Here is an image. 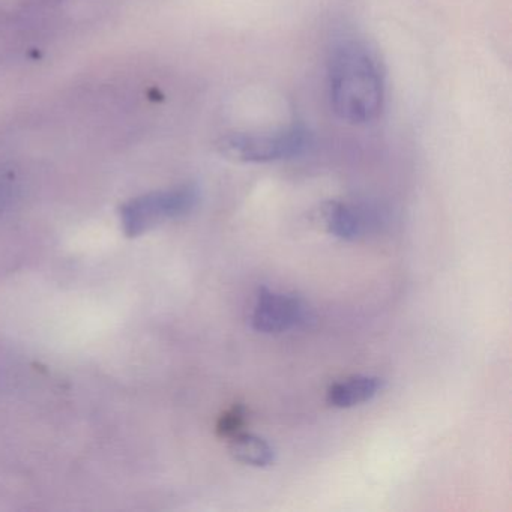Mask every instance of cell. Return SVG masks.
<instances>
[{"label": "cell", "mask_w": 512, "mask_h": 512, "mask_svg": "<svg viewBox=\"0 0 512 512\" xmlns=\"http://www.w3.org/2000/svg\"><path fill=\"white\" fill-rule=\"evenodd\" d=\"M329 98L335 115L349 124L379 118L385 82L373 53L358 41H346L332 52L328 67Z\"/></svg>", "instance_id": "6da1fadb"}, {"label": "cell", "mask_w": 512, "mask_h": 512, "mask_svg": "<svg viewBox=\"0 0 512 512\" xmlns=\"http://www.w3.org/2000/svg\"><path fill=\"white\" fill-rule=\"evenodd\" d=\"M229 452L236 461L247 466L268 467L275 463V451L271 443L245 431L229 439Z\"/></svg>", "instance_id": "52a82bcc"}, {"label": "cell", "mask_w": 512, "mask_h": 512, "mask_svg": "<svg viewBox=\"0 0 512 512\" xmlns=\"http://www.w3.org/2000/svg\"><path fill=\"white\" fill-rule=\"evenodd\" d=\"M197 200L199 191L194 185L139 197L122 209L125 232L130 236L140 235L160 221L184 217L193 211Z\"/></svg>", "instance_id": "3957f363"}, {"label": "cell", "mask_w": 512, "mask_h": 512, "mask_svg": "<svg viewBox=\"0 0 512 512\" xmlns=\"http://www.w3.org/2000/svg\"><path fill=\"white\" fill-rule=\"evenodd\" d=\"M320 215L328 232L343 241H358L379 226L373 211L350 203H325Z\"/></svg>", "instance_id": "5b68a950"}, {"label": "cell", "mask_w": 512, "mask_h": 512, "mask_svg": "<svg viewBox=\"0 0 512 512\" xmlns=\"http://www.w3.org/2000/svg\"><path fill=\"white\" fill-rule=\"evenodd\" d=\"M248 409L244 404H233L229 410L223 413L217 422V434L221 439H232L236 434L244 431L248 424Z\"/></svg>", "instance_id": "ba28073f"}, {"label": "cell", "mask_w": 512, "mask_h": 512, "mask_svg": "<svg viewBox=\"0 0 512 512\" xmlns=\"http://www.w3.org/2000/svg\"><path fill=\"white\" fill-rule=\"evenodd\" d=\"M311 319L310 305L301 296L262 287L251 311V328L262 334H283L308 325Z\"/></svg>", "instance_id": "277c9868"}, {"label": "cell", "mask_w": 512, "mask_h": 512, "mask_svg": "<svg viewBox=\"0 0 512 512\" xmlns=\"http://www.w3.org/2000/svg\"><path fill=\"white\" fill-rule=\"evenodd\" d=\"M311 145V134L301 125L274 133H233L221 139L218 149L238 163L263 164L290 160L304 154Z\"/></svg>", "instance_id": "7a4b0ae2"}, {"label": "cell", "mask_w": 512, "mask_h": 512, "mask_svg": "<svg viewBox=\"0 0 512 512\" xmlns=\"http://www.w3.org/2000/svg\"><path fill=\"white\" fill-rule=\"evenodd\" d=\"M385 385V380L380 377L358 374L334 383L326 392V401L329 406L337 409H350L376 398L385 389Z\"/></svg>", "instance_id": "8992f818"}]
</instances>
